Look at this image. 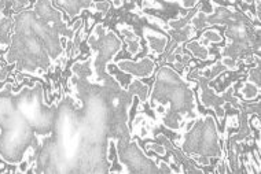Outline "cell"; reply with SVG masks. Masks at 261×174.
I'll return each instance as SVG.
<instances>
[{"mask_svg":"<svg viewBox=\"0 0 261 174\" xmlns=\"http://www.w3.org/2000/svg\"><path fill=\"white\" fill-rule=\"evenodd\" d=\"M186 49H189L190 52L195 56V58L201 59V61H207V59H213V55L209 54V49L205 45L201 44V41L194 40L190 41L186 44Z\"/></svg>","mask_w":261,"mask_h":174,"instance_id":"cell-12","label":"cell"},{"mask_svg":"<svg viewBox=\"0 0 261 174\" xmlns=\"http://www.w3.org/2000/svg\"><path fill=\"white\" fill-rule=\"evenodd\" d=\"M256 11H257V19H260V0H256Z\"/></svg>","mask_w":261,"mask_h":174,"instance_id":"cell-23","label":"cell"},{"mask_svg":"<svg viewBox=\"0 0 261 174\" xmlns=\"http://www.w3.org/2000/svg\"><path fill=\"white\" fill-rule=\"evenodd\" d=\"M199 118V117H198ZM221 134L217 130V124L212 115L201 117L193 128L186 132L179 140V146L185 154L193 156L205 158H219L223 154L220 146Z\"/></svg>","mask_w":261,"mask_h":174,"instance_id":"cell-2","label":"cell"},{"mask_svg":"<svg viewBox=\"0 0 261 174\" xmlns=\"http://www.w3.org/2000/svg\"><path fill=\"white\" fill-rule=\"evenodd\" d=\"M165 2H177L185 9H193V7L198 5L199 0H165Z\"/></svg>","mask_w":261,"mask_h":174,"instance_id":"cell-21","label":"cell"},{"mask_svg":"<svg viewBox=\"0 0 261 174\" xmlns=\"http://www.w3.org/2000/svg\"><path fill=\"white\" fill-rule=\"evenodd\" d=\"M190 77L198 82L199 102L202 103V106H205L206 108H211V110H213V111L216 112L217 118L220 121L224 118V106L227 103H231L232 107L237 108V110H241V108H242V102H241L238 98H235L234 96V85H230L223 94L219 95L215 92L213 88L209 86L211 78L203 74L202 69L194 70V72L190 74Z\"/></svg>","mask_w":261,"mask_h":174,"instance_id":"cell-4","label":"cell"},{"mask_svg":"<svg viewBox=\"0 0 261 174\" xmlns=\"http://www.w3.org/2000/svg\"><path fill=\"white\" fill-rule=\"evenodd\" d=\"M109 9H110V3L109 2H98V3H95L94 13L95 11H99V13H102V15H106Z\"/></svg>","mask_w":261,"mask_h":174,"instance_id":"cell-20","label":"cell"},{"mask_svg":"<svg viewBox=\"0 0 261 174\" xmlns=\"http://www.w3.org/2000/svg\"><path fill=\"white\" fill-rule=\"evenodd\" d=\"M87 44L92 51L91 63H92V81L99 82L110 76L106 72V67L110 62H113L114 56L121 51L122 41L117 37V35L103 23H98L91 32Z\"/></svg>","mask_w":261,"mask_h":174,"instance_id":"cell-3","label":"cell"},{"mask_svg":"<svg viewBox=\"0 0 261 174\" xmlns=\"http://www.w3.org/2000/svg\"><path fill=\"white\" fill-rule=\"evenodd\" d=\"M157 140L158 141H161V144L165 147L167 152H172V155H173L172 158L176 159V162L181 166L180 167L181 173H185V171H187V173H203L202 170L198 169V166L195 165L197 162L193 161V159H190L189 156H187V154L180 152L177 148H175V146L169 141V138L165 137L164 134L161 133L158 134Z\"/></svg>","mask_w":261,"mask_h":174,"instance_id":"cell-8","label":"cell"},{"mask_svg":"<svg viewBox=\"0 0 261 174\" xmlns=\"http://www.w3.org/2000/svg\"><path fill=\"white\" fill-rule=\"evenodd\" d=\"M160 170H161V173H173V169H171V166L169 163H165L164 161H160L157 163Z\"/></svg>","mask_w":261,"mask_h":174,"instance_id":"cell-22","label":"cell"},{"mask_svg":"<svg viewBox=\"0 0 261 174\" xmlns=\"http://www.w3.org/2000/svg\"><path fill=\"white\" fill-rule=\"evenodd\" d=\"M116 151L125 173H161L155 159L146 155L138 141L117 144Z\"/></svg>","mask_w":261,"mask_h":174,"instance_id":"cell-5","label":"cell"},{"mask_svg":"<svg viewBox=\"0 0 261 174\" xmlns=\"http://www.w3.org/2000/svg\"><path fill=\"white\" fill-rule=\"evenodd\" d=\"M220 63L227 67V70H238V61H237V59L228 58V56H223Z\"/></svg>","mask_w":261,"mask_h":174,"instance_id":"cell-18","label":"cell"},{"mask_svg":"<svg viewBox=\"0 0 261 174\" xmlns=\"http://www.w3.org/2000/svg\"><path fill=\"white\" fill-rule=\"evenodd\" d=\"M260 94V86L256 84H253L250 81H245L241 88V95L245 100H253L256 99Z\"/></svg>","mask_w":261,"mask_h":174,"instance_id":"cell-14","label":"cell"},{"mask_svg":"<svg viewBox=\"0 0 261 174\" xmlns=\"http://www.w3.org/2000/svg\"><path fill=\"white\" fill-rule=\"evenodd\" d=\"M193 86H195V82L185 80L172 67L162 66L158 70L150 100L154 110L169 104L162 115V124L168 129L179 132L183 122L199 117Z\"/></svg>","mask_w":261,"mask_h":174,"instance_id":"cell-1","label":"cell"},{"mask_svg":"<svg viewBox=\"0 0 261 174\" xmlns=\"http://www.w3.org/2000/svg\"><path fill=\"white\" fill-rule=\"evenodd\" d=\"M248 81L260 86V66H258V63H257L256 67H253V69L249 70Z\"/></svg>","mask_w":261,"mask_h":174,"instance_id":"cell-17","label":"cell"},{"mask_svg":"<svg viewBox=\"0 0 261 174\" xmlns=\"http://www.w3.org/2000/svg\"><path fill=\"white\" fill-rule=\"evenodd\" d=\"M129 88L134 92H135V96H138L142 104L149 100V86L146 84H143L142 81L135 78V80H132V82L129 84Z\"/></svg>","mask_w":261,"mask_h":174,"instance_id":"cell-13","label":"cell"},{"mask_svg":"<svg viewBox=\"0 0 261 174\" xmlns=\"http://www.w3.org/2000/svg\"><path fill=\"white\" fill-rule=\"evenodd\" d=\"M116 66L121 72L126 73V74H132L135 78H149V77L153 76L154 70H155V62L149 56L142 58L138 62L121 59V61L116 62Z\"/></svg>","mask_w":261,"mask_h":174,"instance_id":"cell-7","label":"cell"},{"mask_svg":"<svg viewBox=\"0 0 261 174\" xmlns=\"http://www.w3.org/2000/svg\"><path fill=\"white\" fill-rule=\"evenodd\" d=\"M143 37L144 40L147 41V45H149L150 54H154L155 56L161 55L165 52L168 45V39L167 36H164L158 32H154L151 29H144L143 31Z\"/></svg>","mask_w":261,"mask_h":174,"instance_id":"cell-9","label":"cell"},{"mask_svg":"<svg viewBox=\"0 0 261 174\" xmlns=\"http://www.w3.org/2000/svg\"><path fill=\"white\" fill-rule=\"evenodd\" d=\"M198 10H193L189 15H186L183 18H179V19H171V21H168L167 23V27L168 29H181V27L187 26L190 22H191V19L194 18V15L197 14Z\"/></svg>","mask_w":261,"mask_h":174,"instance_id":"cell-15","label":"cell"},{"mask_svg":"<svg viewBox=\"0 0 261 174\" xmlns=\"http://www.w3.org/2000/svg\"><path fill=\"white\" fill-rule=\"evenodd\" d=\"M114 7H121L122 6V0H112Z\"/></svg>","mask_w":261,"mask_h":174,"instance_id":"cell-24","label":"cell"},{"mask_svg":"<svg viewBox=\"0 0 261 174\" xmlns=\"http://www.w3.org/2000/svg\"><path fill=\"white\" fill-rule=\"evenodd\" d=\"M118 31L121 32V35L125 39V43L128 44V52H129L132 56H136L142 51V45H140L139 37L136 36V33L132 29H130L128 25H124V23H120L118 25Z\"/></svg>","mask_w":261,"mask_h":174,"instance_id":"cell-11","label":"cell"},{"mask_svg":"<svg viewBox=\"0 0 261 174\" xmlns=\"http://www.w3.org/2000/svg\"><path fill=\"white\" fill-rule=\"evenodd\" d=\"M59 6H62L66 10L69 18L73 19L77 15H80L83 10H91V6L94 3V0H57Z\"/></svg>","mask_w":261,"mask_h":174,"instance_id":"cell-10","label":"cell"},{"mask_svg":"<svg viewBox=\"0 0 261 174\" xmlns=\"http://www.w3.org/2000/svg\"><path fill=\"white\" fill-rule=\"evenodd\" d=\"M146 148H147V150H151V151H154L157 155L160 156H164L165 154H167V150H165V147H164L162 144L149 143L147 146H146Z\"/></svg>","mask_w":261,"mask_h":174,"instance_id":"cell-19","label":"cell"},{"mask_svg":"<svg viewBox=\"0 0 261 174\" xmlns=\"http://www.w3.org/2000/svg\"><path fill=\"white\" fill-rule=\"evenodd\" d=\"M199 41H207V43H221L223 41V37L215 29H209V31L203 32V35L201 36V40Z\"/></svg>","mask_w":261,"mask_h":174,"instance_id":"cell-16","label":"cell"},{"mask_svg":"<svg viewBox=\"0 0 261 174\" xmlns=\"http://www.w3.org/2000/svg\"><path fill=\"white\" fill-rule=\"evenodd\" d=\"M212 6H213V13L206 14L203 11H197V14L194 15V18L191 19V23H193L194 29H203L205 26H211V25H227L230 23L232 19L238 15L239 11H237L235 9H231V7H224V6H220L212 2Z\"/></svg>","mask_w":261,"mask_h":174,"instance_id":"cell-6","label":"cell"}]
</instances>
